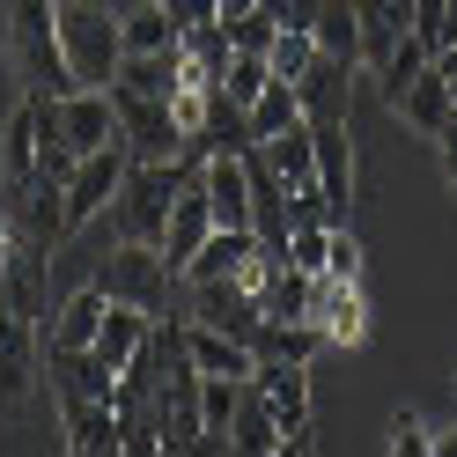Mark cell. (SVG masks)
I'll return each instance as SVG.
<instances>
[{"instance_id": "1", "label": "cell", "mask_w": 457, "mask_h": 457, "mask_svg": "<svg viewBox=\"0 0 457 457\" xmlns=\"http://www.w3.org/2000/svg\"><path fill=\"white\" fill-rule=\"evenodd\" d=\"M60 52H67V74L74 89H111L119 74V15L104 0H60Z\"/></svg>"}, {"instance_id": "2", "label": "cell", "mask_w": 457, "mask_h": 457, "mask_svg": "<svg viewBox=\"0 0 457 457\" xmlns=\"http://www.w3.org/2000/svg\"><path fill=\"white\" fill-rule=\"evenodd\" d=\"M199 170V155H170V162H133L119 199H111V214H119V237L133 244H162V221H170V199L178 185Z\"/></svg>"}, {"instance_id": "3", "label": "cell", "mask_w": 457, "mask_h": 457, "mask_svg": "<svg viewBox=\"0 0 457 457\" xmlns=\"http://www.w3.org/2000/svg\"><path fill=\"white\" fill-rule=\"evenodd\" d=\"M8 37H15V60H22L30 89H45V96L74 89L67 52H60V0H8Z\"/></svg>"}, {"instance_id": "4", "label": "cell", "mask_w": 457, "mask_h": 457, "mask_svg": "<svg viewBox=\"0 0 457 457\" xmlns=\"http://www.w3.org/2000/svg\"><path fill=\"white\" fill-rule=\"evenodd\" d=\"M148 420H155L162 450H199L207 443V420H199V369L185 361V347L162 361V377L148 391Z\"/></svg>"}, {"instance_id": "5", "label": "cell", "mask_w": 457, "mask_h": 457, "mask_svg": "<svg viewBox=\"0 0 457 457\" xmlns=\"http://www.w3.org/2000/svg\"><path fill=\"white\" fill-rule=\"evenodd\" d=\"M96 288H104V303H133V310H162V295H170V259H162V244H119L111 259H96Z\"/></svg>"}, {"instance_id": "6", "label": "cell", "mask_w": 457, "mask_h": 457, "mask_svg": "<svg viewBox=\"0 0 457 457\" xmlns=\"http://www.w3.org/2000/svg\"><path fill=\"white\" fill-rule=\"evenodd\" d=\"M111 111H119V133H126L133 162L185 155V133H178V119H170V96L162 89H126V81H111Z\"/></svg>"}, {"instance_id": "7", "label": "cell", "mask_w": 457, "mask_h": 457, "mask_svg": "<svg viewBox=\"0 0 457 457\" xmlns=\"http://www.w3.org/2000/svg\"><path fill=\"white\" fill-rule=\"evenodd\" d=\"M126 170H133V148H126V140L89 148V155L74 162V178H67V237H74V228H89L96 214H111V199H119V185H126Z\"/></svg>"}, {"instance_id": "8", "label": "cell", "mask_w": 457, "mask_h": 457, "mask_svg": "<svg viewBox=\"0 0 457 457\" xmlns=\"http://www.w3.org/2000/svg\"><path fill=\"white\" fill-rule=\"evenodd\" d=\"M37 377H45V325L0 303V406H22Z\"/></svg>"}, {"instance_id": "9", "label": "cell", "mask_w": 457, "mask_h": 457, "mask_svg": "<svg viewBox=\"0 0 457 457\" xmlns=\"http://www.w3.org/2000/svg\"><path fill=\"white\" fill-rule=\"evenodd\" d=\"M52 126H60V140H67L74 155L126 140L119 133V111H111V89H67V96H52Z\"/></svg>"}, {"instance_id": "10", "label": "cell", "mask_w": 457, "mask_h": 457, "mask_svg": "<svg viewBox=\"0 0 457 457\" xmlns=\"http://www.w3.org/2000/svg\"><path fill=\"white\" fill-rule=\"evenodd\" d=\"M310 325L325 332V347H361L369 339V303H361V280H310Z\"/></svg>"}, {"instance_id": "11", "label": "cell", "mask_w": 457, "mask_h": 457, "mask_svg": "<svg viewBox=\"0 0 457 457\" xmlns=\"http://www.w3.org/2000/svg\"><path fill=\"white\" fill-rule=\"evenodd\" d=\"M60 406V436L74 457H111L119 450V406L111 398H89V391H52Z\"/></svg>"}, {"instance_id": "12", "label": "cell", "mask_w": 457, "mask_h": 457, "mask_svg": "<svg viewBox=\"0 0 457 457\" xmlns=\"http://www.w3.org/2000/svg\"><path fill=\"white\" fill-rule=\"evenodd\" d=\"M178 347H185V361L199 369V377H244V384H251V369H259L251 339L214 332V325H199V318H185V325H178Z\"/></svg>"}, {"instance_id": "13", "label": "cell", "mask_w": 457, "mask_h": 457, "mask_svg": "<svg viewBox=\"0 0 457 457\" xmlns=\"http://www.w3.org/2000/svg\"><path fill=\"white\" fill-rule=\"evenodd\" d=\"M251 391L273 406L280 443H288L295 428H310V361H259V369H251Z\"/></svg>"}, {"instance_id": "14", "label": "cell", "mask_w": 457, "mask_h": 457, "mask_svg": "<svg viewBox=\"0 0 457 457\" xmlns=\"http://www.w3.org/2000/svg\"><path fill=\"white\" fill-rule=\"evenodd\" d=\"M295 96H303V119H310V126L347 119V111H354V60H332V52H318V60L303 67Z\"/></svg>"}, {"instance_id": "15", "label": "cell", "mask_w": 457, "mask_h": 457, "mask_svg": "<svg viewBox=\"0 0 457 457\" xmlns=\"http://www.w3.org/2000/svg\"><path fill=\"white\" fill-rule=\"evenodd\" d=\"M192 318H199V325H214V332H237V339H251L266 310H259V295H251L237 273H228V280H199V288H192Z\"/></svg>"}, {"instance_id": "16", "label": "cell", "mask_w": 457, "mask_h": 457, "mask_svg": "<svg viewBox=\"0 0 457 457\" xmlns=\"http://www.w3.org/2000/svg\"><path fill=\"white\" fill-rule=\"evenodd\" d=\"M207 228H214V207H207V185H199V170L178 185V199H170V221H162V259L170 273H178L199 244H207Z\"/></svg>"}, {"instance_id": "17", "label": "cell", "mask_w": 457, "mask_h": 457, "mask_svg": "<svg viewBox=\"0 0 457 457\" xmlns=\"http://www.w3.org/2000/svg\"><path fill=\"white\" fill-rule=\"evenodd\" d=\"M310 133H318V192H325L332 221H347V199H354V148H347V119H325V126H310Z\"/></svg>"}, {"instance_id": "18", "label": "cell", "mask_w": 457, "mask_h": 457, "mask_svg": "<svg viewBox=\"0 0 457 457\" xmlns=\"http://www.w3.org/2000/svg\"><path fill=\"white\" fill-rule=\"evenodd\" d=\"M104 288L89 280V288H74L60 310L45 318V347H60V354H81V347H96V325H104Z\"/></svg>"}, {"instance_id": "19", "label": "cell", "mask_w": 457, "mask_h": 457, "mask_svg": "<svg viewBox=\"0 0 457 457\" xmlns=\"http://www.w3.org/2000/svg\"><path fill=\"white\" fill-rule=\"evenodd\" d=\"M251 251H259V228H207V244L178 266V280H192V288H199V280H228Z\"/></svg>"}, {"instance_id": "20", "label": "cell", "mask_w": 457, "mask_h": 457, "mask_svg": "<svg viewBox=\"0 0 457 457\" xmlns=\"http://www.w3.org/2000/svg\"><path fill=\"white\" fill-rule=\"evenodd\" d=\"M259 148H266V162L280 170V185H288V192H318V133H310V119H295L288 133L259 140Z\"/></svg>"}, {"instance_id": "21", "label": "cell", "mask_w": 457, "mask_h": 457, "mask_svg": "<svg viewBox=\"0 0 457 457\" xmlns=\"http://www.w3.org/2000/svg\"><path fill=\"white\" fill-rule=\"evenodd\" d=\"M354 15H361V67L377 74L384 52L413 30V0H354Z\"/></svg>"}, {"instance_id": "22", "label": "cell", "mask_w": 457, "mask_h": 457, "mask_svg": "<svg viewBox=\"0 0 457 457\" xmlns=\"http://www.w3.org/2000/svg\"><path fill=\"white\" fill-rule=\"evenodd\" d=\"M450 104H457V96H450V81L436 74V60H428V74H413L406 89L391 96V111H398V119H406L413 133H436V126L450 119Z\"/></svg>"}, {"instance_id": "23", "label": "cell", "mask_w": 457, "mask_h": 457, "mask_svg": "<svg viewBox=\"0 0 457 457\" xmlns=\"http://www.w3.org/2000/svg\"><path fill=\"white\" fill-rule=\"evenodd\" d=\"M228 450H237V457H280V420H273V406L251 384H244L237 420H228Z\"/></svg>"}, {"instance_id": "24", "label": "cell", "mask_w": 457, "mask_h": 457, "mask_svg": "<svg viewBox=\"0 0 457 457\" xmlns=\"http://www.w3.org/2000/svg\"><path fill=\"white\" fill-rule=\"evenodd\" d=\"M178 37H185V30H178V15H170L162 0H148V8H133V15H119V52H140V60H148V52H170Z\"/></svg>"}, {"instance_id": "25", "label": "cell", "mask_w": 457, "mask_h": 457, "mask_svg": "<svg viewBox=\"0 0 457 457\" xmlns=\"http://www.w3.org/2000/svg\"><path fill=\"white\" fill-rule=\"evenodd\" d=\"M310 37H318V52L361 67V15H354V0H325V8L310 15Z\"/></svg>"}, {"instance_id": "26", "label": "cell", "mask_w": 457, "mask_h": 457, "mask_svg": "<svg viewBox=\"0 0 457 457\" xmlns=\"http://www.w3.org/2000/svg\"><path fill=\"white\" fill-rule=\"evenodd\" d=\"M303 119V96H295V81H266L259 96H251V111H244V126H251V140H273V133H288Z\"/></svg>"}, {"instance_id": "27", "label": "cell", "mask_w": 457, "mask_h": 457, "mask_svg": "<svg viewBox=\"0 0 457 457\" xmlns=\"http://www.w3.org/2000/svg\"><path fill=\"white\" fill-rule=\"evenodd\" d=\"M310 280H318V273H295L288 259H280L259 280V310H266V318H310Z\"/></svg>"}, {"instance_id": "28", "label": "cell", "mask_w": 457, "mask_h": 457, "mask_svg": "<svg viewBox=\"0 0 457 457\" xmlns=\"http://www.w3.org/2000/svg\"><path fill=\"white\" fill-rule=\"evenodd\" d=\"M237 406H244V377H199V420H207V443H228Z\"/></svg>"}, {"instance_id": "29", "label": "cell", "mask_w": 457, "mask_h": 457, "mask_svg": "<svg viewBox=\"0 0 457 457\" xmlns=\"http://www.w3.org/2000/svg\"><path fill=\"white\" fill-rule=\"evenodd\" d=\"M428 60H436V52H428V45L413 37V30H406V37H398V45L384 52V67H377V89H384V104H391L398 89H406V81H413V74H428Z\"/></svg>"}, {"instance_id": "30", "label": "cell", "mask_w": 457, "mask_h": 457, "mask_svg": "<svg viewBox=\"0 0 457 457\" xmlns=\"http://www.w3.org/2000/svg\"><path fill=\"white\" fill-rule=\"evenodd\" d=\"M325 251H332V221H295L288 244H280V259L295 273H325Z\"/></svg>"}, {"instance_id": "31", "label": "cell", "mask_w": 457, "mask_h": 457, "mask_svg": "<svg viewBox=\"0 0 457 457\" xmlns=\"http://www.w3.org/2000/svg\"><path fill=\"white\" fill-rule=\"evenodd\" d=\"M185 52H192V60L221 81V74H228V60H237V45H228V22H221V15H214V22H192V30H185Z\"/></svg>"}, {"instance_id": "32", "label": "cell", "mask_w": 457, "mask_h": 457, "mask_svg": "<svg viewBox=\"0 0 457 457\" xmlns=\"http://www.w3.org/2000/svg\"><path fill=\"white\" fill-rule=\"evenodd\" d=\"M266 81H273V67L259 60V52H237V60H228V74L214 81V89H221L228 104H237V111H251V96H259Z\"/></svg>"}, {"instance_id": "33", "label": "cell", "mask_w": 457, "mask_h": 457, "mask_svg": "<svg viewBox=\"0 0 457 457\" xmlns=\"http://www.w3.org/2000/svg\"><path fill=\"white\" fill-rule=\"evenodd\" d=\"M310 60H318V37H310V30H280V37L266 45V67H273L280 81H303Z\"/></svg>"}, {"instance_id": "34", "label": "cell", "mask_w": 457, "mask_h": 457, "mask_svg": "<svg viewBox=\"0 0 457 457\" xmlns=\"http://www.w3.org/2000/svg\"><path fill=\"white\" fill-rule=\"evenodd\" d=\"M280 37V22L266 15V8H244V15H228V45H237V52H259V60H266V45Z\"/></svg>"}, {"instance_id": "35", "label": "cell", "mask_w": 457, "mask_h": 457, "mask_svg": "<svg viewBox=\"0 0 457 457\" xmlns=\"http://www.w3.org/2000/svg\"><path fill=\"white\" fill-rule=\"evenodd\" d=\"M391 457H436V428H428L413 406L391 413Z\"/></svg>"}, {"instance_id": "36", "label": "cell", "mask_w": 457, "mask_h": 457, "mask_svg": "<svg viewBox=\"0 0 457 457\" xmlns=\"http://www.w3.org/2000/svg\"><path fill=\"white\" fill-rule=\"evenodd\" d=\"M413 37L428 52H450V0H413Z\"/></svg>"}, {"instance_id": "37", "label": "cell", "mask_w": 457, "mask_h": 457, "mask_svg": "<svg viewBox=\"0 0 457 457\" xmlns=\"http://www.w3.org/2000/svg\"><path fill=\"white\" fill-rule=\"evenodd\" d=\"M325 280H361V244L347 228H332V251H325Z\"/></svg>"}, {"instance_id": "38", "label": "cell", "mask_w": 457, "mask_h": 457, "mask_svg": "<svg viewBox=\"0 0 457 457\" xmlns=\"http://www.w3.org/2000/svg\"><path fill=\"white\" fill-rule=\"evenodd\" d=\"M259 8L280 22V30H310V15H318L325 0H259Z\"/></svg>"}, {"instance_id": "39", "label": "cell", "mask_w": 457, "mask_h": 457, "mask_svg": "<svg viewBox=\"0 0 457 457\" xmlns=\"http://www.w3.org/2000/svg\"><path fill=\"white\" fill-rule=\"evenodd\" d=\"M428 140H436V155H443V178H450V192H457V104H450V119H443L436 133H428Z\"/></svg>"}, {"instance_id": "40", "label": "cell", "mask_w": 457, "mask_h": 457, "mask_svg": "<svg viewBox=\"0 0 457 457\" xmlns=\"http://www.w3.org/2000/svg\"><path fill=\"white\" fill-rule=\"evenodd\" d=\"M15 244H22V221H15V207H0V280H8V259H15Z\"/></svg>"}, {"instance_id": "41", "label": "cell", "mask_w": 457, "mask_h": 457, "mask_svg": "<svg viewBox=\"0 0 457 457\" xmlns=\"http://www.w3.org/2000/svg\"><path fill=\"white\" fill-rule=\"evenodd\" d=\"M170 15H178V30H192V22H214V0H162Z\"/></svg>"}, {"instance_id": "42", "label": "cell", "mask_w": 457, "mask_h": 457, "mask_svg": "<svg viewBox=\"0 0 457 457\" xmlns=\"http://www.w3.org/2000/svg\"><path fill=\"white\" fill-rule=\"evenodd\" d=\"M244 8H259V0H214V15L228 22V15H244Z\"/></svg>"}, {"instance_id": "43", "label": "cell", "mask_w": 457, "mask_h": 457, "mask_svg": "<svg viewBox=\"0 0 457 457\" xmlns=\"http://www.w3.org/2000/svg\"><path fill=\"white\" fill-rule=\"evenodd\" d=\"M104 8H111V15H133V8H148V0H104Z\"/></svg>"}]
</instances>
